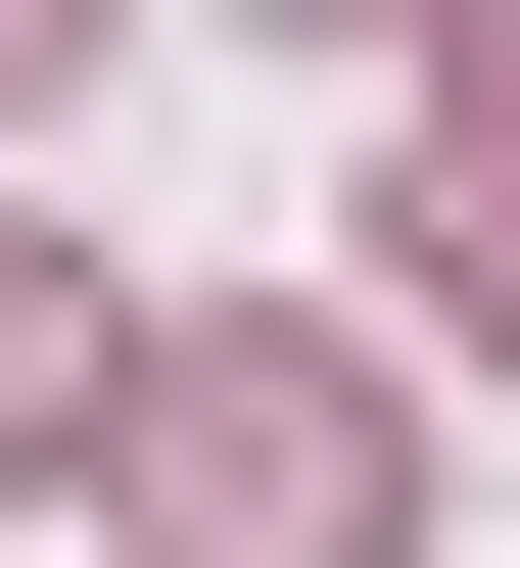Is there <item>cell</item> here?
Segmentation results:
<instances>
[{
  "label": "cell",
  "instance_id": "cell-1",
  "mask_svg": "<svg viewBox=\"0 0 520 568\" xmlns=\"http://www.w3.org/2000/svg\"><path fill=\"white\" fill-rule=\"evenodd\" d=\"M142 521H190V568H379V379H332V332L142 379Z\"/></svg>",
  "mask_w": 520,
  "mask_h": 568
},
{
  "label": "cell",
  "instance_id": "cell-2",
  "mask_svg": "<svg viewBox=\"0 0 520 568\" xmlns=\"http://www.w3.org/2000/svg\"><path fill=\"white\" fill-rule=\"evenodd\" d=\"M379 332L520 379V48H426V142H379Z\"/></svg>",
  "mask_w": 520,
  "mask_h": 568
},
{
  "label": "cell",
  "instance_id": "cell-3",
  "mask_svg": "<svg viewBox=\"0 0 520 568\" xmlns=\"http://www.w3.org/2000/svg\"><path fill=\"white\" fill-rule=\"evenodd\" d=\"M48 426H95V284H48V237H0V474H48Z\"/></svg>",
  "mask_w": 520,
  "mask_h": 568
},
{
  "label": "cell",
  "instance_id": "cell-4",
  "mask_svg": "<svg viewBox=\"0 0 520 568\" xmlns=\"http://www.w3.org/2000/svg\"><path fill=\"white\" fill-rule=\"evenodd\" d=\"M48 48H95V0H0V95H48Z\"/></svg>",
  "mask_w": 520,
  "mask_h": 568
}]
</instances>
